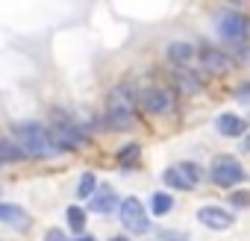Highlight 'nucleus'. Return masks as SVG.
<instances>
[{
    "instance_id": "nucleus-2",
    "label": "nucleus",
    "mask_w": 250,
    "mask_h": 241,
    "mask_svg": "<svg viewBox=\"0 0 250 241\" xmlns=\"http://www.w3.org/2000/svg\"><path fill=\"white\" fill-rule=\"evenodd\" d=\"M133 115H136V100H133V94L124 88V85H118V88H112L109 91V100H106V124L109 127H115V130H130L136 120H133Z\"/></svg>"
},
{
    "instance_id": "nucleus-17",
    "label": "nucleus",
    "mask_w": 250,
    "mask_h": 241,
    "mask_svg": "<svg viewBox=\"0 0 250 241\" xmlns=\"http://www.w3.org/2000/svg\"><path fill=\"white\" fill-rule=\"evenodd\" d=\"M94 191H97V177H94L91 171H85V174L80 177V182H77V197L88 200V197H91Z\"/></svg>"
},
{
    "instance_id": "nucleus-9",
    "label": "nucleus",
    "mask_w": 250,
    "mask_h": 241,
    "mask_svg": "<svg viewBox=\"0 0 250 241\" xmlns=\"http://www.w3.org/2000/svg\"><path fill=\"white\" fill-rule=\"evenodd\" d=\"M142 106H145V112H150V115H168V112L174 109V97H171V91L150 88V91H145Z\"/></svg>"
},
{
    "instance_id": "nucleus-24",
    "label": "nucleus",
    "mask_w": 250,
    "mask_h": 241,
    "mask_svg": "<svg viewBox=\"0 0 250 241\" xmlns=\"http://www.w3.org/2000/svg\"><path fill=\"white\" fill-rule=\"evenodd\" d=\"M109 241H130V238H127V235H112Z\"/></svg>"
},
{
    "instance_id": "nucleus-14",
    "label": "nucleus",
    "mask_w": 250,
    "mask_h": 241,
    "mask_svg": "<svg viewBox=\"0 0 250 241\" xmlns=\"http://www.w3.org/2000/svg\"><path fill=\"white\" fill-rule=\"evenodd\" d=\"M168 59H171L174 65H180V68H188V62L194 59V47H191L188 41H174V44L168 47Z\"/></svg>"
},
{
    "instance_id": "nucleus-10",
    "label": "nucleus",
    "mask_w": 250,
    "mask_h": 241,
    "mask_svg": "<svg viewBox=\"0 0 250 241\" xmlns=\"http://www.w3.org/2000/svg\"><path fill=\"white\" fill-rule=\"evenodd\" d=\"M88 203H91L94 215H109V212L118 209V194H115L112 185H97V191L88 197Z\"/></svg>"
},
{
    "instance_id": "nucleus-27",
    "label": "nucleus",
    "mask_w": 250,
    "mask_h": 241,
    "mask_svg": "<svg viewBox=\"0 0 250 241\" xmlns=\"http://www.w3.org/2000/svg\"><path fill=\"white\" fill-rule=\"evenodd\" d=\"M0 168H3V162H0Z\"/></svg>"
},
{
    "instance_id": "nucleus-4",
    "label": "nucleus",
    "mask_w": 250,
    "mask_h": 241,
    "mask_svg": "<svg viewBox=\"0 0 250 241\" xmlns=\"http://www.w3.org/2000/svg\"><path fill=\"white\" fill-rule=\"evenodd\" d=\"M209 180L218 185V188H235L238 182H244V168L238 165L235 156H215L212 159V168H209Z\"/></svg>"
},
{
    "instance_id": "nucleus-11",
    "label": "nucleus",
    "mask_w": 250,
    "mask_h": 241,
    "mask_svg": "<svg viewBox=\"0 0 250 241\" xmlns=\"http://www.w3.org/2000/svg\"><path fill=\"white\" fill-rule=\"evenodd\" d=\"M200 65H203V71H212V74H227V71L232 68V59H229L227 53L215 50V47H206V50L200 53Z\"/></svg>"
},
{
    "instance_id": "nucleus-18",
    "label": "nucleus",
    "mask_w": 250,
    "mask_h": 241,
    "mask_svg": "<svg viewBox=\"0 0 250 241\" xmlns=\"http://www.w3.org/2000/svg\"><path fill=\"white\" fill-rule=\"evenodd\" d=\"M150 215H168L171 209H174V197L171 194H165V191H156L153 194V200H150Z\"/></svg>"
},
{
    "instance_id": "nucleus-7",
    "label": "nucleus",
    "mask_w": 250,
    "mask_h": 241,
    "mask_svg": "<svg viewBox=\"0 0 250 241\" xmlns=\"http://www.w3.org/2000/svg\"><path fill=\"white\" fill-rule=\"evenodd\" d=\"M247 30H250V21L235 12V9H227L218 15V36L227 41V44H241L247 39Z\"/></svg>"
},
{
    "instance_id": "nucleus-5",
    "label": "nucleus",
    "mask_w": 250,
    "mask_h": 241,
    "mask_svg": "<svg viewBox=\"0 0 250 241\" xmlns=\"http://www.w3.org/2000/svg\"><path fill=\"white\" fill-rule=\"evenodd\" d=\"M118 218H121L124 226H127L130 232H136V235H145L150 229V212L142 206L139 197H124L118 203Z\"/></svg>"
},
{
    "instance_id": "nucleus-22",
    "label": "nucleus",
    "mask_w": 250,
    "mask_h": 241,
    "mask_svg": "<svg viewBox=\"0 0 250 241\" xmlns=\"http://www.w3.org/2000/svg\"><path fill=\"white\" fill-rule=\"evenodd\" d=\"M44 241H71V238H68L62 229H47V232H44Z\"/></svg>"
},
{
    "instance_id": "nucleus-12",
    "label": "nucleus",
    "mask_w": 250,
    "mask_h": 241,
    "mask_svg": "<svg viewBox=\"0 0 250 241\" xmlns=\"http://www.w3.org/2000/svg\"><path fill=\"white\" fill-rule=\"evenodd\" d=\"M244 130H247L244 118H238V115H232V112H224V115L218 118V133L227 136V139H238V136H244Z\"/></svg>"
},
{
    "instance_id": "nucleus-19",
    "label": "nucleus",
    "mask_w": 250,
    "mask_h": 241,
    "mask_svg": "<svg viewBox=\"0 0 250 241\" xmlns=\"http://www.w3.org/2000/svg\"><path fill=\"white\" fill-rule=\"evenodd\" d=\"M65 218H68V226H71L74 232H83V229H85V212H83L80 206H68Z\"/></svg>"
},
{
    "instance_id": "nucleus-20",
    "label": "nucleus",
    "mask_w": 250,
    "mask_h": 241,
    "mask_svg": "<svg viewBox=\"0 0 250 241\" xmlns=\"http://www.w3.org/2000/svg\"><path fill=\"white\" fill-rule=\"evenodd\" d=\"M139 153H142V147H139V144H127L124 150H118V162L130 168V165H133V159H136Z\"/></svg>"
},
{
    "instance_id": "nucleus-15",
    "label": "nucleus",
    "mask_w": 250,
    "mask_h": 241,
    "mask_svg": "<svg viewBox=\"0 0 250 241\" xmlns=\"http://www.w3.org/2000/svg\"><path fill=\"white\" fill-rule=\"evenodd\" d=\"M177 85H180V91L183 94H200V88H203V82H200V77L194 74V71H177Z\"/></svg>"
},
{
    "instance_id": "nucleus-13",
    "label": "nucleus",
    "mask_w": 250,
    "mask_h": 241,
    "mask_svg": "<svg viewBox=\"0 0 250 241\" xmlns=\"http://www.w3.org/2000/svg\"><path fill=\"white\" fill-rule=\"evenodd\" d=\"M0 223H12V226H30V215L15 206V203H0Z\"/></svg>"
},
{
    "instance_id": "nucleus-25",
    "label": "nucleus",
    "mask_w": 250,
    "mask_h": 241,
    "mask_svg": "<svg viewBox=\"0 0 250 241\" xmlns=\"http://www.w3.org/2000/svg\"><path fill=\"white\" fill-rule=\"evenodd\" d=\"M77 241H97V238H94V235H80Z\"/></svg>"
},
{
    "instance_id": "nucleus-1",
    "label": "nucleus",
    "mask_w": 250,
    "mask_h": 241,
    "mask_svg": "<svg viewBox=\"0 0 250 241\" xmlns=\"http://www.w3.org/2000/svg\"><path fill=\"white\" fill-rule=\"evenodd\" d=\"M15 144L24 150V156H33V159H50L62 153L50 130L42 124H33V120L30 124H15Z\"/></svg>"
},
{
    "instance_id": "nucleus-6",
    "label": "nucleus",
    "mask_w": 250,
    "mask_h": 241,
    "mask_svg": "<svg viewBox=\"0 0 250 241\" xmlns=\"http://www.w3.org/2000/svg\"><path fill=\"white\" fill-rule=\"evenodd\" d=\"M200 177H203V171H200V165H194V162H180V165H171V168L162 171V182H165L168 188H177V191H191V188H197Z\"/></svg>"
},
{
    "instance_id": "nucleus-26",
    "label": "nucleus",
    "mask_w": 250,
    "mask_h": 241,
    "mask_svg": "<svg viewBox=\"0 0 250 241\" xmlns=\"http://www.w3.org/2000/svg\"><path fill=\"white\" fill-rule=\"evenodd\" d=\"M244 150H250V136H247V139H244Z\"/></svg>"
},
{
    "instance_id": "nucleus-3",
    "label": "nucleus",
    "mask_w": 250,
    "mask_h": 241,
    "mask_svg": "<svg viewBox=\"0 0 250 241\" xmlns=\"http://www.w3.org/2000/svg\"><path fill=\"white\" fill-rule=\"evenodd\" d=\"M50 136L53 141L59 144V150H68V147H85L88 144V136L80 130V124L74 118L62 115L59 109L53 112V127H50Z\"/></svg>"
},
{
    "instance_id": "nucleus-8",
    "label": "nucleus",
    "mask_w": 250,
    "mask_h": 241,
    "mask_svg": "<svg viewBox=\"0 0 250 241\" xmlns=\"http://www.w3.org/2000/svg\"><path fill=\"white\" fill-rule=\"evenodd\" d=\"M197 221L203 226H209V229H227V226H232L235 215L227 212L224 206H200L197 209Z\"/></svg>"
},
{
    "instance_id": "nucleus-21",
    "label": "nucleus",
    "mask_w": 250,
    "mask_h": 241,
    "mask_svg": "<svg viewBox=\"0 0 250 241\" xmlns=\"http://www.w3.org/2000/svg\"><path fill=\"white\" fill-rule=\"evenodd\" d=\"M229 203H232V206H250V194H244V191H232V194H229Z\"/></svg>"
},
{
    "instance_id": "nucleus-23",
    "label": "nucleus",
    "mask_w": 250,
    "mask_h": 241,
    "mask_svg": "<svg viewBox=\"0 0 250 241\" xmlns=\"http://www.w3.org/2000/svg\"><path fill=\"white\" fill-rule=\"evenodd\" d=\"M235 97H238V100H241V103H247V100H250V85H241V88H238V94H235Z\"/></svg>"
},
{
    "instance_id": "nucleus-16",
    "label": "nucleus",
    "mask_w": 250,
    "mask_h": 241,
    "mask_svg": "<svg viewBox=\"0 0 250 241\" xmlns=\"http://www.w3.org/2000/svg\"><path fill=\"white\" fill-rule=\"evenodd\" d=\"M18 159H24V150L9 139H0V162H18Z\"/></svg>"
}]
</instances>
